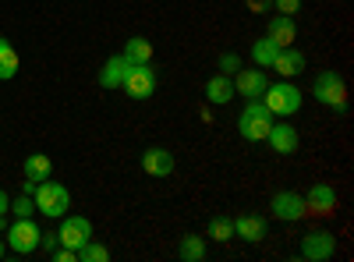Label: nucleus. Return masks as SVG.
<instances>
[{
  "instance_id": "1",
  "label": "nucleus",
  "mask_w": 354,
  "mask_h": 262,
  "mask_svg": "<svg viewBox=\"0 0 354 262\" xmlns=\"http://www.w3.org/2000/svg\"><path fill=\"white\" fill-rule=\"evenodd\" d=\"M259 100H262V106L270 110L273 118H290V113L301 110L305 93L298 89V85H290V82H277V85H266V93Z\"/></svg>"
},
{
  "instance_id": "2",
  "label": "nucleus",
  "mask_w": 354,
  "mask_h": 262,
  "mask_svg": "<svg viewBox=\"0 0 354 262\" xmlns=\"http://www.w3.org/2000/svg\"><path fill=\"white\" fill-rule=\"evenodd\" d=\"M32 202H36V213H43L46 220H61L68 209H71V191L57 181H39L36 191H32Z\"/></svg>"
},
{
  "instance_id": "3",
  "label": "nucleus",
  "mask_w": 354,
  "mask_h": 262,
  "mask_svg": "<svg viewBox=\"0 0 354 262\" xmlns=\"http://www.w3.org/2000/svg\"><path fill=\"white\" fill-rule=\"evenodd\" d=\"M273 121H277V118L262 106V100H248L245 110H241V118H238V131H241V138H248V142H266Z\"/></svg>"
},
{
  "instance_id": "4",
  "label": "nucleus",
  "mask_w": 354,
  "mask_h": 262,
  "mask_svg": "<svg viewBox=\"0 0 354 262\" xmlns=\"http://www.w3.org/2000/svg\"><path fill=\"white\" fill-rule=\"evenodd\" d=\"M312 96L322 106H333V110H347V82L340 71H319L315 85H312Z\"/></svg>"
},
{
  "instance_id": "5",
  "label": "nucleus",
  "mask_w": 354,
  "mask_h": 262,
  "mask_svg": "<svg viewBox=\"0 0 354 262\" xmlns=\"http://www.w3.org/2000/svg\"><path fill=\"white\" fill-rule=\"evenodd\" d=\"M39 238L43 230L32 216H15V223H8V248L18 252V255H28L39 248Z\"/></svg>"
},
{
  "instance_id": "6",
  "label": "nucleus",
  "mask_w": 354,
  "mask_h": 262,
  "mask_svg": "<svg viewBox=\"0 0 354 262\" xmlns=\"http://www.w3.org/2000/svg\"><path fill=\"white\" fill-rule=\"evenodd\" d=\"M333 252H337L333 230H308L301 238V259H308V262H330Z\"/></svg>"
},
{
  "instance_id": "7",
  "label": "nucleus",
  "mask_w": 354,
  "mask_h": 262,
  "mask_svg": "<svg viewBox=\"0 0 354 262\" xmlns=\"http://www.w3.org/2000/svg\"><path fill=\"white\" fill-rule=\"evenodd\" d=\"M121 89H124L131 100H149V96L156 93V71H153L149 64H131Z\"/></svg>"
},
{
  "instance_id": "8",
  "label": "nucleus",
  "mask_w": 354,
  "mask_h": 262,
  "mask_svg": "<svg viewBox=\"0 0 354 262\" xmlns=\"http://www.w3.org/2000/svg\"><path fill=\"white\" fill-rule=\"evenodd\" d=\"M88 238H93V223H88L85 216H61V230H57V241H61L64 248H82Z\"/></svg>"
},
{
  "instance_id": "9",
  "label": "nucleus",
  "mask_w": 354,
  "mask_h": 262,
  "mask_svg": "<svg viewBox=\"0 0 354 262\" xmlns=\"http://www.w3.org/2000/svg\"><path fill=\"white\" fill-rule=\"evenodd\" d=\"M270 209H273V216L277 220H283V223H298V220H305V195H298V191H277L273 195V202H270Z\"/></svg>"
},
{
  "instance_id": "10",
  "label": "nucleus",
  "mask_w": 354,
  "mask_h": 262,
  "mask_svg": "<svg viewBox=\"0 0 354 262\" xmlns=\"http://www.w3.org/2000/svg\"><path fill=\"white\" fill-rule=\"evenodd\" d=\"M266 71L262 68H238L234 71V93L245 96V100H259L266 93Z\"/></svg>"
},
{
  "instance_id": "11",
  "label": "nucleus",
  "mask_w": 354,
  "mask_h": 262,
  "mask_svg": "<svg viewBox=\"0 0 354 262\" xmlns=\"http://www.w3.org/2000/svg\"><path fill=\"white\" fill-rule=\"evenodd\" d=\"M142 167H145L149 178H170L177 163H174V153L170 149H163V145H149V149L142 153Z\"/></svg>"
},
{
  "instance_id": "12",
  "label": "nucleus",
  "mask_w": 354,
  "mask_h": 262,
  "mask_svg": "<svg viewBox=\"0 0 354 262\" xmlns=\"http://www.w3.org/2000/svg\"><path fill=\"white\" fill-rule=\"evenodd\" d=\"M305 209L315 216H333L337 213V191L330 185H312L305 195Z\"/></svg>"
},
{
  "instance_id": "13",
  "label": "nucleus",
  "mask_w": 354,
  "mask_h": 262,
  "mask_svg": "<svg viewBox=\"0 0 354 262\" xmlns=\"http://www.w3.org/2000/svg\"><path fill=\"white\" fill-rule=\"evenodd\" d=\"M266 142L273 145V153H280V156H290V153H298V128L294 124H277L273 121V128H270V135H266Z\"/></svg>"
},
{
  "instance_id": "14",
  "label": "nucleus",
  "mask_w": 354,
  "mask_h": 262,
  "mask_svg": "<svg viewBox=\"0 0 354 262\" xmlns=\"http://www.w3.org/2000/svg\"><path fill=\"white\" fill-rule=\"evenodd\" d=\"M128 61H124V53H117V57H106V64L100 68V85L103 89H121L124 85V75H128Z\"/></svg>"
},
{
  "instance_id": "15",
  "label": "nucleus",
  "mask_w": 354,
  "mask_h": 262,
  "mask_svg": "<svg viewBox=\"0 0 354 262\" xmlns=\"http://www.w3.org/2000/svg\"><path fill=\"white\" fill-rule=\"evenodd\" d=\"M273 68H277V75H280V78H294V75H301V71H305V53H301V50H294V46H283V50L277 53Z\"/></svg>"
},
{
  "instance_id": "16",
  "label": "nucleus",
  "mask_w": 354,
  "mask_h": 262,
  "mask_svg": "<svg viewBox=\"0 0 354 262\" xmlns=\"http://www.w3.org/2000/svg\"><path fill=\"white\" fill-rule=\"evenodd\" d=\"M266 36H270L280 50H283V46H290V43H294V36H298V28H294V18H287V15H273V18H270V25H266Z\"/></svg>"
},
{
  "instance_id": "17",
  "label": "nucleus",
  "mask_w": 354,
  "mask_h": 262,
  "mask_svg": "<svg viewBox=\"0 0 354 262\" xmlns=\"http://www.w3.org/2000/svg\"><path fill=\"white\" fill-rule=\"evenodd\" d=\"M234 96V82H230V75H213L209 82H205V100H209L213 106H227Z\"/></svg>"
},
{
  "instance_id": "18",
  "label": "nucleus",
  "mask_w": 354,
  "mask_h": 262,
  "mask_svg": "<svg viewBox=\"0 0 354 262\" xmlns=\"http://www.w3.org/2000/svg\"><path fill=\"white\" fill-rule=\"evenodd\" d=\"M234 238H241L248 245L262 241L266 238V220L262 216H238V220H234Z\"/></svg>"
},
{
  "instance_id": "19",
  "label": "nucleus",
  "mask_w": 354,
  "mask_h": 262,
  "mask_svg": "<svg viewBox=\"0 0 354 262\" xmlns=\"http://www.w3.org/2000/svg\"><path fill=\"white\" fill-rule=\"evenodd\" d=\"M124 61L128 64H149L153 61V43L145 39V36H131L124 43Z\"/></svg>"
},
{
  "instance_id": "20",
  "label": "nucleus",
  "mask_w": 354,
  "mask_h": 262,
  "mask_svg": "<svg viewBox=\"0 0 354 262\" xmlns=\"http://www.w3.org/2000/svg\"><path fill=\"white\" fill-rule=\"evenodd\" d=\"M277 53H280V46H277L270 36H262V39L252 43V61H255V68H273Z\"/></svg>"
},
{
  "instance_id": "21",
  "label": "nucleus",
  "mask_w": 354,
  "mask_h": 262,
  "mask_svg": "<svg viewBox=\"0 0 354 262\" xmlns=\"http://www.w3.org/2000/svg\"><path fill=\"white\" fill-rule=\"evenodd\" d=\"M50 174H53V163H50L46 153H32V156L25 160V178H28V181H36V185H39V181L50 178Z\"/></svg>"
},
{
  "instance_id": "22",
  "label": "nucleus",
  "mask_w": 354,
  "mask_h": 262,
  "mask_svg": "<svg viewBox=\"0 0 354 262\" xmlns=\"http://www.w3.org/2000/svg\"><path fill=\"white\" fill-rule=\"evenodd\" d=\"M18 68H21V61H18V50H15L8 39H0V82L15 78V75H18Z\"/></svg>"
},
{
  "instance_id": "23",
  "label": "nucleus",
  "mask_w": 354,
  "mask_h": 262,
  "mask_svg": "<svg viewBox=\"0 0 354 262\" xmlns=\"http://www.w3.org/2000/svg\"><path fill=\"white\" fill-rule=\"evenodd\" d=\"M177 255H181L185 262H202L205 259V241L188 234V238H181V245H177Z\"/></svg>"
},
{
  "instance_id": "24",
  "label": "nucleus",
  "mask_w": 354,
  "mask_h": 262,
  "mask_svg": "<svg viewBox=\"0 0 354 262\" xmlns=\"http://www.w3.org/2000/svg\"><path fill=\"white\" fill-rule=\"evenodd\" d=\"M106 259H110V248L100 245V241H93V238L78 248V262H106Z\"/></svg>"
},
{
  "instance_id": "25",
  "label": "nucleus",
  "mask_w": 354,
  "mask_h": 262,
  "mask_svg": "<svg viewBox=\"0 0 354 262\" xmlns=\"http://www.w3.org/2000/svg\"><path fill=\"white\" fill-rule=\"evenodd\" d=\"M209 238L213 241H230L234 238V220L230 216H213L209 220Z\"/></svg>"
},
{
  "instance_id": "26",
  "label": "nucleus",
  "mask_w": 354,
  "mask_h": 262,
  "mask_svg": "<svg viewBox=\"0 0 354 262\" xmlns=\"http://www.w3.org/2000/svg\"><path fill=\"white\" fill-rule=\"evenodd\" d=\"M8 213H15V216H32V213H36L32 195H18V198L11 202V209H8Z\"/></svg>"
},
{
  "instance_id": "27",
  "label": "nucleus",
  "mask_w": 354,
  "mask_h": 262,
  "mask_svg": "<svg viewBox=\"0 0 354 262\" xmlns=\"http://www.w3.org/2000/svg\"><path fill=\"white\" fill-rule=\"evenodd\" d=\"M241 68V57L238 53H220V75H234Z\"/></svg>"
},
{
  "instance_id": "28",
  "label": "nucleus",
  "mask_w": 354,
  "mask_h": 262,
  "mask_svg": "<svg viewBox=\"0 0 354 262\" xmlns=\"http://www.w3.org/2000/svg\"><path fill=\"white\" fill-rule=\"evenodd\" d=\"M273 8H277V15H287V18H294L301 11V0H273Z\"/></svg>"
},
{
  "instance_id": "29",
  "label": "nucleus",
  "mask_w": 354,
  "mask_h": 262,
  "mask_svg": "<svg viewBox=\"0 0 354 262\" xmlns=\"http://www.w3.org/2000/svg\"><path fill=\"white\" fill-rule=\"evenodd\" d=\"M50 255H53L57 262H78V252H75V248H64V245H57Z\"/></svg>"
},
{
  "instance_id": "30",
  "label": "nucleus",
  "mask_w": 354,
  "mask_h": 262,
  "mask_svg": "<svg viewBox=\"0 0 354 262\" xmlns=\"http://www.w3.org/2000/svg\"><path fill=\"white\" fill-rule=\"evenodd\" d=\"M57 245H61V241H57V234H43L39 238V248H46V252H53Z\"/></svg>"
},
{
  "instance_id": "31",
  "label": "nucleus",
  "mask_w": 354,
  "mask_h": 262,
  "mask_svg": "<svg viewBox=\"0 0 354 262\" xmlns=\"http://www.w3.org/2000/svg\"><path fill=\"white\" fill-rule=\"evenodd\" d=\"M8 209H11V198H8L4 188H0V216H8Z\"/></svg>"
},
{
  "instance_id": "32",
  "label": "nucleus",
  "mask_w": 354,
  "mask_h": 262,
  "mask_svg": "<svg viewBox=\"0 0 354 262\" xmlns=\"http://www.w3.org/2000/svg\"><path fill=\"white\" fill-rule=\"evenodd\" d=\"M0 230H8V220L4 216H0Z\"/></svg>"
},
{
  "instance_id": "33",
  "label": "nucleus",
  "mask_w": 354,
  "mask_h": 262,
  "mask_svg": "<svg viewBox=\"0 0 354 262\" xmlns=\"http://www.w3.org/2000/svg\"><path fill=\"white\" fill-rule=\"evenodd\" d=\"M0 259H4V241H0Z\"/></svg>"
}]
</instances>
